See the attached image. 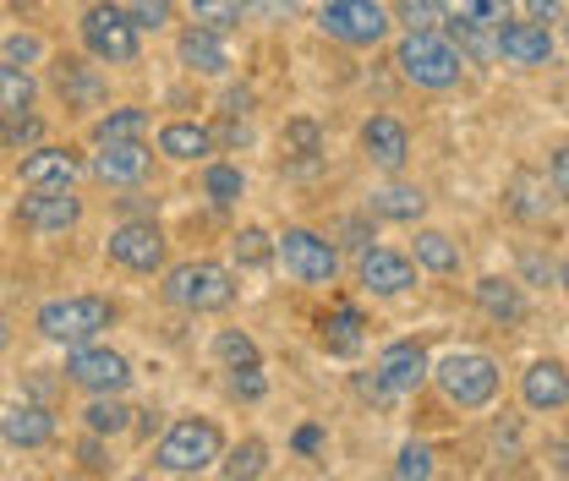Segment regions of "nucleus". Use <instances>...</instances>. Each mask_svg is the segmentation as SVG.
I'll return each mask as SVG.
<instances>
[{"label":"nucleus","mask_w":569,"mask_h":481,"mask_svg":"<svg viewBox=\"0 0 569 481\" xmlns=\"http://www.w3.org/2000/svg\"><path fill=\"white\" fill-rule=\"evenodd\" d=\"M77 33H82V50H88L93 61H104V67H138L142 28L132 22L127 6H116V0H88Z\"/></svg>","instance_id":"20e7f679"},{"label":"nucleus","mask_w":569,"mask_h":481,"mask_svg":"<svg viewBox=\"0 0 569 481\" xmlns=\"http://www.w3.org/2000/svg\"><path fill=\"white\" fill-rule=\"evenodd\" d=\"M110 138H148V110H142V104L104 110V116L93 121V142H110Z\"/></svg>","instance_id":"e433bc0d"},{"label":"nucleus","mask_w":569,"mask_h":481,"mask_svg":"<svg viewBox=\"0 0 569 481\" xmlns=\"http://www.w3.org/2000/svg\"><path fill=\"white\" fill-rule=\"evenodd\" d=\"M56 6H88V0H56Z\"/></svg>","instance_id":"4d7b16f0"},{"label":"nucleus","mask_w":569,"mask_h":481,"mask_svg":"<svg viewBox=\"0 0 569 481\" xmlns=\"http://www.w3.org/2000/svg\"><path fill=\"white\" fill-rule=\"evenodd\" d=\"M548 176H553V192L569 203V142L553 148V159H548Z\"/></svg>","instance_id":"a18cd8bd"},{"label":"nucleus","mask_w":569,"mask_h":481,"mask_svg":"<svg viewBox=\"0 0 569 481\" xmlns=\"http://www.w3.org/2000/svg\"><path fill=\"white\" fill-rule=\"evenodd\" d=\"M389 17H395L406 33H411V28H438V22H443L432 0H395V6H389Z\"/></svg>","instance_id":"ea45409f"},{"label":"nucleus","mask_w":569,"mask_h":481,"mask_svg":"<svg viewBox=\"0 0 569 481\" xmlns=\"http://www.w3.org/2000/svg\"><path fill=\"white\" fill-rule=\"evenodd\" d=\"M33 99H39V77L0 56V116H6V110H28Z\"/></svg>","instance_id":"473e14b6"},{"label":"nucleus","mask_w":569,"mask_h":481,"mask_svg":"<svg viewBox=\"0 0 569 481\" xmlns=\"http://www.w3.org/2000/svg\"><path fill=\"white\" fill-rule=\"evenodd\" d=\"M33 142H44V116H39L33 104L0 116V153H28Z\"/></svg>","instance_id":"c756f323"},{"label":"nucleus","mask_w":569,"mask_h":481,"mask_svg":"<svg viewBox=\"0 0 569 481\" xmlns=\"http://www.w3.org/2000/svg\"><path fill=\"white\" fill-rule=\"evenodd\" d=\"M164 230L153 219H121L110 236H104V258L127 274H159L164 269Z\"/></svg>","instance_id":"9b49d317"},{"label":"nucleus","mask_w":569,"mask_h":481,"mask_svg":"<svg viewBox=\"0 0 569 481\" xmlns=\"http://www.w3.org/2000/svg\"><path fill=\"white\" fill-rule=\"evenodd\" d=\"M389 28H395V17H389L383 0H323L318 6V33L335 39V44H351V50L383 44Z\"/></svg>","instance_id":"0eeeda50"},{"label":"nucleus","mask_w":569,"mask_h":481,"mask_svg":"<svg viewBox=\"0 0 569 481\" xmlns=\"http://www.w3.org/2000/svg\"><path fill=\"white\" fill-rule=\"evenodd\" d=\"M6 61H17V67H39L44 61V39L39 33H6Z\"/></svg>","instance_id":"a19ab883"},{"label":"nucleus","mask_w":569,"mask_h":481,"mask_svg":"<svg viewBox=\"0 0 569 481\" xmlns=\"http://www.w3.org/2000/svg\"><path fill=\"white\" fill-rule=\"evenodd\" d=\"M361 290L372 295H406L417 284V263L406 252H389V247H361V263H356Z\"/></svg>","instance_id":"dca6fc26"},{"label":"nucleus","mask_w":569,"mask_h":481,"mask_svg":"<svg viewBox=\"0 0 569 481\" xmlns=\"http://www.w3.org/2000/svg\"><path fill=\"white\" fill-rule=\"evenodd\" d=\"M361 148H367V159H372L383 176H400L406 159H411V132H406V121H395V116H372V121L361 127Z\"/></svg>","instance_id":"aec40b11"},{"label":"nucleus","mask_w":569,"mask_h":481,"mask_svg":"<svg viewBox=\"0 0 569 481\" xmlns=\"http://www.w3.org/2000/svg\"><path fill=\"white\" fill-rule=\"evenodd\" d=\"M290 449H296V454H318V449H323V427H296Z\"/></svg>","instance_id":"de8ad7c7"},{"label":"nucleus","mask_w":569,"mask_h":481,"mask_svg":"<svg viewBox=\"0 0 569 481\" xmlns=\"http://www.w3.org/2000/svg\"><path fill=\"white\" fill-rule=\"evenodd\" d=\"M318 329H323V350H329V355H356L367 323H361V312H356L351 301H340L335 312H323V323H318Z\"/></svg>","instance_id":"bb28decb"},{"label":"nucleus","mask_w":569,"mask_h":481,"mask_svg":"<svg viewBox=\"0 0 569 481\" xmlns=\"http://www.w3.org/2000/svg\"><path fill=\"white\" fill-rule=\"evenodd\" d=\"M537 187H542V176H531V170H515V176H509V187H503L509 213H520V219H548V203H537V198H531Z\"/></svg>","instance_id":"4c0bfd02"},{"label":"nucleus","mask_w":569,"mask_h":481,"mask_svg":"<svg viewBox=\"0 0 569 481\" xmlns=\"http://www.w3.org/2000/svg\"><path fill=\"white\" fill-rule=\"evenodd\" d=\"M526 274H537V279H559L553 269H548V263H542V258H526Z\"/></svg>","instance_id":"864d4df0"},{"label":"nucleus","mask_w":569,"mask_h":481,"mask_svg":"<svg viewBox=\"0 0 569 481\" xmlns=\"http://www.w3.org/2000/svg\"><path fill=\"white\" fill-rule=\"evenodd\" d=\"M230 258H236V269H269L274 263V236L263 224H241L230 236Z\"/></svg>","instance_id":"2f4dec72"},{"label":"nucleus","mask_w":569,"mask_h":481,"mask_svg":"<svg viewBox=\"0 0 569 481\" xmlns=\"http://www.w3.org/2000/svg\"><path fill=\"white\" fill-rule=\"evenodd\" d=\"M471 295H477V307L493 318V323H503V329H515V323H526V290L515 284V279H498V274H488V279H477L471 284Z\"/></svg>","instance_id":"b1692460"},{"label":"nucleus","mask_w":569,"mask_h":481,"mask_svg":"<svg viewBox=\"0 0 569 481\" xmlns=\"http://www.w3.org/2000/svg\"><path fill=\"white\" fill-rule=\"evenodd\" d=\"M213 361H224L230 372L236 367H263V350H258V340L247 329H219L213 334Z\"/></svg>","instance_id":"c9c22d12"},{"label":"nucleus","mask_w":569,"mask_h":481,"mask_svg":"<svg viewBox=\"0 0 569 481\" xmlns=\"http://www.w3.org/2000/svg\"><path fill=\"white\" fill-rule=\"evenodd\" d=\"M17 170H22V187H77L88 159L77 148H67V142H33Z\"/></svg>","instance_id":"2eb2a0df"},{"label":"nucleus","mask_w":569,"mask_h":481,"mask_svg":"<svg viewBox=\"0 0 569 481\" xmlns=\"http://www.w3.org/2000/svg\"><path fill=\"white\" fill-rule=\"evenodd\" d=\"M372 372H378L400 400H406V394H417V389L427 383L432 361H427V350L417 340H395V344H383V350H378V367H372Z\"/></svg>","instance_id":"a211bd4d"},{"label":"nucleus","mask_w":569,"mask_h":481,"mask_svg":"<svg viewBox=\"0 0 569 481\" xmlns=\"http://www.w3.org/2000/svg\"><path fill=\"white\" fill-rule=\"evenodd\" d=\"M82 465H88V471H110V460H104V449H99L93 432H88V443H82Z\"/></svg>","instance_id":"3c124183"},{"label":"nucleus","mask_w":569,"mask_h":481,"mask_svg":"<svg viewBox=\"0 0 569 481\" xmlns=\"http://www.w3.org/2000/svg\"><path fill=\"white\" fill-rule=\"evenodd\" d=\"M548 460H553V471L569 477V443H548Z\"/></svg>","instance_id":"603ef678"},{"label":"nucleus","mask_w":569,"mask_h":481,"mask_svg":"<svg viewBox=\"0 0 569 481\" xmlns=\"http://www.w3.org/2000/svg\"><path fill=\"white\" fill-rule=\"evenodd\" d=\"M116 318H121V307L110 295H56L33 312V329H39V340L71 350V344L104 340L116 329Z\"/></svg>","instance_id":"f03ea898"},{"label":"nucleus","mask_w":569,"mask_h":481,"mask_svg":"<svg viewBox=\"0 0 569 481\" xmlns=\"http://www.w3.org/2000/svg\"><path fill=\"white\" fill-rule=\"evenodd\" d=\"M170 6H176V0H127V11H132V22H138L142 33L170 28Z\"/></svg>","instance_id":"79ce46f5"},{"label":"nucleus","mask_w":569,"mask_h":481,"mask_svg":"<svg viewBox=\"0 0 569 481\" xmlns=\"http://www.w3.org/2000/svg\"><path fill=\"white\" fill-rule=\"evenodd\" d=\"M356 394H361L367 405H378V411H389V405L400 400V394H395V389H389L378 372H356Z\"/></svg>","instance_id":"c03bdc74"},{"label":"nucleus","mask_w":569,"mask_h":481,"mask_svg":"<svg viewBox=\"0 0 569 481\" xmlns=\"http://www.w3.org/2000/svg\"><path fill=\"white\" fill-rule=\"evenodd\" d=\"M203 198L213 208H236L247 198V176H241V164H224V159H209L203 164Z\"/></svg>","instance_id":"c85d7f7f"},{"label":"nucleus","mask_w":569,"mask_h":481,"mask_svg":"<svg viewBox=\"0 0 569 481\" xmlns=\"http://www.w3.org/2000/svg\"><path fill=\"white\" fill-rule=\"evenodd\" d=\"M395 67H400L406 82L443 93V88H455V82H460L466 56L455 50V39H449V33H438V28H411V33L400 39V50H395Z\"/></svg>","instance_id":"423d86ee"},{"label":"nucleus","mask_w":569,"mask_h":481,"mask_svg":"<svg viewBox=\"0 0 569 481\" xmlns=\"http://www.w3.org/2000/svg\"><path fill=\"white\" fill-rule=\"evenodd\" d=\"M17 230L22 236H67L82 224V198H77V187H28V198L17 203Z\"/></svg>","instance_id":"9d476101"},{"label":"nucleus","mask_w":569,"mask_h":481,"mask_svg":"<svg viewBox=\"0 0 569 481\" xmlns=\"http://www.w3.org/2000/svg\"><path fill=\"white\" fill-rule=\"evenodd\" d=\"M148 170H153L148 138H110L93 142V153H88V176L104 181V187H142Z\"/></svg>","instance_id":"f8f14e48"},{"label":"nucleus","mask_w":569,"mask_h":481,"mask_svg":"<svg viewBox=\"0 0 569 481\" xmlns=\"http://www.w3.org/2000/svg\"><path fill=\"white\" fill-rule=\"evenodd\" d=\"M6 344H11V318L0 312V350H6Z\"/></svg>","instance_id":"5fc2aeb1"},{"label":"nucleus","mask_w":569,"mask_h":481,"mask_svg":"<svg viewBox=\"0 0 569 481\" xmlns=\"http://www.w3.org/2000/svg\"><path fill=\"white\" fill-rule=\"evenodd\" d=\"M318 159H323V132H318V121H307V116L284 121V132H280V170H290V176H307V170H318Z\"/></svg>","instance_id":"5701e85b"},{"label":"nucleus","mask_w":569,"mask_h":481,"mask_svg":"<svg viewBox=\"0 0 569 481\" xmlns=\"http://www.w3.org/2000/svg\"><path fill=\"white\" fill-rule=\"evenodd\" d=\"M559 284H565V290H569V263H565V269H559Z\"/></svg>","instance_id":"6e6d98bb"},{"label":"nucleus","mask_w":569,"mask_h":481,"mask_svg":"<svg viewBox=\"0 0 569 481\" xmlns=\"http://www.w3.org/2000/svg\"><path fill=\"white\" fill-rule=\"evenodd\" d=\"M213 471H219V477H230V481H258V477H269V443H263V438H247V443L224 449Z\"/></svg>","instance_id":"cd10ccee"},{"label":"nucleus","mask_w":569,"mask_h":481,"mask_svg":"<svg viewBox=\"0 0 569 481\" xmlns=\"http://www.w3.org/2000/svg\"><path fill=\"white\" fill-rule=\"evenodd\" d=\"M50 82H56V93H61V104H67L71 116L99 110L104 93H110V82H104V71L93 67V56H61V61H50Z\"/></svg>","instance_id":"ddd939ff"},{"label":"nucleus","mask_w":569,"mask_h":481,"mask_svg":"<svg viewBox=\"0 0 569 481\" xmlns=\"http://www.w3.org/2000/svg\"><path fill=\"white\" fill-rule=\"evenodd\" d=\"M219 454H224V432L209 415H176L170 432L153 443V465L170 477H203L219 465Z\"/></svg>","instance_id":"7ed1b4c3"},{"label":"nucleus","mask_w":569,"mask_h":481,"mask_svg":"<svg viewBox=\"0 0 569 481\" xmlns=\"http://www.w3.org/2000/svg\"><path fill=\"white\" fill-rule=\"evenodd\" d=\"M159 295H164V307H176V312L209 318V312H230V307H236L241 284H236V274H230L224 263H213V258H187V263L159 269Z\"/></svg>","instance_id":"f257e3e1"},{"label":"nucleus","mask_w":569,"mask_h":481,"mask_svg":"<svg viewBox=\"0 0 569 481\" xmlns=\"http://www.w3.org/2000/svg\"><path fill=\"white\" fill-rule=\"evenodd\" d=\"M230 394H236V400H263V394H269L263 367H236V372H230Z\"/></svg>","instance_id":"37998d69"},{"label":"nucleus","mask_w":569,"mask_h":481,"mask_svg":"<svg viewBox=\"0 0 569 481\" xmlns=\"http://www.w3.org/2000/svg\"><path fill=\"white\" fill-rule=\"evenodd\" d=\"M443 22H460V28H498L503 22V0H432Z\"/></svg>","instance_id":"72a5a7b5"},{"label":"nucleus","mask_w":569,"mask_h":481,"mask_svg":"<svg viewBox=\"0 0 569 481\" xmlns=\"http://www.w3.org/2000/svg\"><path fill=\"white\" fill-rule=\"evenodd\" d=\"M187 11L198 28H213V33H236L247 22V0H187Z\"/></svg>","instance_id":"f704fd0d"},{"label":"nucleus","mask_w":569,"mask_h":481,"mask_svg":"<svg viewBox=\"0 0 569 481\" xmlns=\"http://www.w3.org/2000/svg\"><path fill=\"white\" fill-rule=\"evenodd\" d=\"M520 11L531 22H559V0H520Z\"/></svg>","instance_id":"09e8293b"},{"label":"nucleus","mask_w":569,"mask_h":481,"mask_svg":"<svg viewBox=\"0 0 569 481\" xmlns=\"http://www.w3.org/2000/svg\"><path fill=\"white\" fill-rule=\"evenodd\" d=\"M432 471H438V465H432V443H406V449L395 454V477L400 481H427Z\"/></svg>","instance_id":"58836bf2"},{"label":"nucleus","mask_w":569,"mask_h":481,"mask_svg":"<svg viewBox=\"0 0 569 481\" xmlns=\"http://www.w3.org/2000/svg\"><path fill=\"white\" fill-rule=\"evenodd\" d=\"M132 405L121 400V394H88V405H82V432H93V438H121V432H132Z\"/></svg>","instance_id":"a878e982"},{"label":"nucleus","mask_w":569,"mask_h":481,"mask_svg":"<svg viewBox=\"0 0 569 481\" xmlns=\"http://www.w3.org/2000/svg\"><path fill=\"white\" fill-rule=\"evenodd\" d=\"M224 116H252V93L247 88H230L224 93Z\"/></svg>","instance_id":"8fccbe9b"},{"label":"nucleus","mask_w":569,"mask_h":481,"mask_svg":"<svg viewBox=\"0 0 569 481\" xmlns=\"http://www.w3.org/2000/svg\"><path fill=\"white\" fill-rule=\"evenodd\" d=\"M159 153L176 159V164H209L219 153V142H213V127H203V121H164L159 127Z\"/></svg>","instance_id":"4be33fe9"},{"label":"nucleus","mask_w":569,"mask_h":481,"mask_svg":"<svg viewBox=\"0 0 569 481\" xmlns=\"http://www.w3.org/2000/svg\"><path fill=\"white\" fill-rule=\"evenodd\" d=\"M367 213H372V219H389V224H417L427 213V192L411 187V181H389V187H378V192L367 198Z\"/></svg>","instance_id":"393cba45"},{"label":"nucleus","mask_w":569,"mask_h":481,"mask_svg":"<svg viewBox=\"0 0 569 481\" xmlns=\"http://www.w3.org/2000/svg\"><path fill=\"white\" fill-rule=\"evenodd\" d=\"M176 56H181V67L198 71V77H224V71H230V44H224V33L198 28V22H187V28H181Z\"/></svg>","instance_id":"412c9836"},{"label":"nucleus","mask_w":569,"mask_h":481,"mask_svg":"<svg viewBox=\"0 0 569 481\" xmlns=\"http://www.w3.org/2000/svg\"><path fill=\"white\" fill-rule=\"evenodd\" d=\"M493 50L509 67H548V61H553V33H548V22L503 17L493 28Z\"/></svg>","instance_id":"4468645a"},{"label":"nucleus","mask_w":569,"mask_h":481,"mask_svg":"<svg viewBox=\"0 0 569 481\" xmlns=\"http://www.w3.org/2000/svg\"><path fill=\"white\" fill-rule=\"evenodd\" d=\"M520 400H526V411L537 415H553L569 405V367L565 361H531L526 372H520Z\"/></svg>","instance_id":"6ab92c4d"},{"label":"nucleus","mask_w":569,"mask_h":481,"mask_svg":"<svg viewBox=\"0 0 569 481\" xmlns=\"http://www.w3.org/2000/svg\"><path fill=\"white\" fill-rule=\"evenodd\" d=\"M290 11H296V0H247V17H269L274 22V17H290Z\"/></svg>","instance_id":"49530a36"},{"label":"nucleus","mask_w":569,"mask_h":481,"mask_svg":"<svg viewBox=\"0 0 569 481\" xmlns=\"http://www.w3.org/2000/svg\"><path fill=\"white\" fill-rule=\"evenodd\" d=\"M417 269L427 274H455L460 269V241L443 230H417Z\"/></svg>","instance_id":"7c9ffc66"},{"label":"nucleus","mask_w":569,"mask_h":481,"mask_svg":"<svg viewBox=\"0 0 569 481\" xmlns=\"http://www.w3.org/2000/svg\"><path fill=\"white\" fill-rule=\"evenodd\" d=\"M56 432H61V421L39 400H17V405H6V415H0V438L11 449H44V443H56Z\"/></svg>","instance_id":"f3484780"},{"label":"nucleus","mask_w":569,"mask_h":481,"mask_svg":"<svg viewBox=\"0 0 569 481\" xmlns=\"http://www.w3.org/2000/svg\"><path fill=\"white\" fill-rule=\"evenodd\" d=\"M427 378L438 383V394H443L455 411H488L498 383H503V372H498V361L488 350H449Z\"/></svg>","instance_id":"39448f33"},{"label":"nucleus","mask_w":569,"mask_h":481,"mask_svg":"<svg viewBox=\"0 0 569 481\" xmlns=\"http://www.w3.org/2000/svg\"><path fill=\"white\" fill-rule=\"evenodd\" d=\"M274 263L296 284H335L340 279V252L329 236L307 230V224H290L284 236H274Z\"/></svg>","instance_id":"6e6552de"},{"label":"nucleus","mask_w":569,"mask_h":481,"mask_svg":"<svg viewBox=\"0 0 569 481\" xmlns=\"http://www.w3.org/2000/svg\"><path fill=\"white\" fill-rule=\"evenodd\" d=\"M132 361L110 344H71L67 350V383L82 389V394H127L132 389Z\"/></svg>","instance_id":"1a4fd4ad"}]
</instances>
